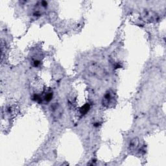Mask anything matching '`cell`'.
<instances>
[{"label": "cell", "instance_id": "2", "mask_svg": "<svg viewBox=\"0 0 166 166\" xmlns=\"http://www.w3.org/2000/svg\"><path fill=\"white\" fill-rule=\"evenodd\" d=\"M89 108H90V106H89V105L87 104V105H84V106L82 108V109H81V112H82V114L86 113V112H88V110H89Z\"/></svg>", "mask_w": 166, "mask_h": 166}, {"label": "cell", "instance_id": "1", "mask_svg": "<svg viewBox=\"0 0 166 166\" xmlns=\"http://www.w3.org/2000/svg\"><path fill=\"white\" fill-rule=\"evenodd\" d=\"M61 108H60V106L59 105H56V104L53 105L52 113L53 116H56V117L58 118V117H59L61 115Z\"/></svg>", "mask_w": 166, "mask_h": 166}]
</instances>
